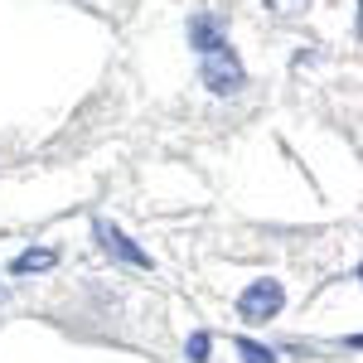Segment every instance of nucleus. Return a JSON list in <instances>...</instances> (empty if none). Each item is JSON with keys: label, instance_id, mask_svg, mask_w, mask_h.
Returning a JSON list of instances; mask_svg holds the SVG:
<instances>
[{"label": "nucleus", "instance_id": "423d86ee", "mask_svg": "<svg viewBox=\"0 0 363 363\" xmlns=\"http://www.w3.org/2000/svg\"><path fill=\"white\" fill-rule=\"evenodd\" d=\"M233 349H238V359H242V363H277V354H272V349H262L257 339H238Z\"/></svg>", "mask_w": 363, "mask_h": 363}, {"label": "nucleus", "instance_id": "39448f33", "mask_svg": "<svg viewBox=\"0 0 363 363\" xmlns=\"http://www.w3.org/2000/svg\"><path fill=\"white\" fill-rule=\"evenodd\" d=\"M54 262H58L54 247H34V252H25V257H15V267H10V272H15V277H34V272H49Z\"/></svg>", "mask_w": 363, "mask_h": 363}, {"label": "nucleus", "instance_id": "1a4fd4ad", "mask_svg": "<svg viewBox=\"0 0 363 363\" xmlns=\"http://www.w3.org/2000/svg\"><path fill=\"white\" fill-rule=\"evenodd\" d=\"M0 306H5V291H0Z\"/></svg>", "mask_w": 363, "mask_h": 363}, {"label": "nucleus", "instance_id": "6e6552de", "mask_svg": "<svg viewBox=\"0 0 363 363\" xmlns=\"http://www.w3.org/2000/svg\"><path fill=\"white\" fill-rule=\"evenodd\" d=\"M267 5H272L277 15H296V10H306L310 0H267Z\"/></svg>", "mask_w": 363, "mask_h": 363}, {"label": "nucleus", "instance_id": "20e7f679", "mask_svg": "<svg viewBox=\"0 0 363 363\" xmlns=\"http://www.w3.org/2000/svg\"><path fill=\"white\" fill-rule=\"evenodd\" d=\"M189 44H194L199 54H213V49H223V29L213 15H194L189 20Z\"/></svg>", "mask_w": 363, "mask_h": 363}, {"label": "nucleus", "instance_id": "f257e3e1", "mask_svg": "<svg viewBox=\"0 0 363 363\" xmlns=\"http://www.w3.org/2000/svg\"><path fill=\"white\" fill-rule=\"evenodd\" d=\"M199 78H203L208 92H218V97H233V92H242V83H247L242 63H238V54H233L228 44H223V49H213V54H203Z\"/></svg>", "mask_w": 363, "mask_h": 363}, {"label": "nucleus", "instance_id": "0eeeda50", "mask_svg": "<svg viewBox=\"0 0 363 363\" xmlns=\"http://www.w3.org/2000/svg\"><path fill=\"white\" fill-rule=\"evenodd\" d=\"M184 354H189V359H194V363H208V335L199 330V335L189 339V349H184Z\"/></svg>", "mask_w": 363, "mask_h": 363}, {"label": "nucleus", "instance_id": "7ed1b4c3", "mask_svg": "<svg viewBox=\"0 0 363 363\" xmlns=\"http://www.w3.org/2000/svg\"><path fill=\"white\" fill-rule=\"evenodd\" d=\"M92 233H97V247L107 252L112 262H126V267H150V252H140V247H136V242H131V238H126V233H121L116 223L97 218V223H92Z\"/></svg>", "mask_w": 363, "mask_h": 363}, {"label": "nucleus", "instance_id": "f03ea898", "mask_svg": "<svg viewBox=\"0 0 363 363\" xmlns=\"http://www.w3.org/2000/svg\"><path fill=\"white\" fill-rule=\"evenodd\" d=\"M281 306H286V291H281V281H272V277L252 281L247 291L238 296V315H242L247 325H267Z\"/></svg>", "mask_w": 363, "mask_h": 363}]
</instances>
